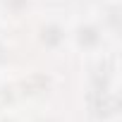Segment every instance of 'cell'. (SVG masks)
<instances>
[{"label": "cell", "instance_id": "obj_7", "mask_svg": "<svg viewBox=\"0 0 122 122\" xmlns=\"http://www.w3.org/2000/svg\"><path fill=\"white\" fill-rule=\"evenodd\" d=\"M0 122H22L15 112H7V110H3V112H0Z\"/></svg>", "mask_w": 122, "mask_h": 122}, {"label": "cell", "instance_id": "obj_1", "mask_svg": "<svg viewBox=\"0 0 122 122\" xmlns=\"http://www.w3.org/2000/svg\"><path fill=\"white\" fill-rule=\"evenodd\" d=\"M110 46L112 43L108 41V36H105L101 22L96 19V15H89V17H84L77 24L70 26V48H74L77 53H81L86 57H98Z\"/></svg>", "mask_w": 122, "mask_h": 122}, {"label": "cell", "instance_id": "obj_5", "mask_svg": "<svg viewBox=\"0 0 122 122\" xmlns=\"http://www.w3.org/2000/svg\"><path fill=\"white\" fill-rule=\"evenodd\" d=\"M34 10V0H0V12L10 19H22Z\"/></svg>", "mask_w": 122, "mask_h": 122}, {"label": "cell", "instance_id": "obj_8", "mask_svg": "<svg viewBox=\"0 0 122 122\" xmlns=\"http://www.w3.org/2000/svg\"><path fill=\"white\" fill-rule=\"evenodd\" d=\"M3 89H5V84H3V77H0V93H3Z\"/></svg>", "mask_w": 122, "mask_h": 122}, {"label": "cell", "instance_id": "obj_6", "mask_svg": "<svg viewBox=\"0 0 122 122\" xmlns=\"http://www.w3.org/2000/svg\"><path fill=\"white\" fill-rule=\"evenodd\" d=\"M34 122H62L57 115H53V112H43V115H38Z\"/></svg>", "mask_w": 122, "mask_h": 122}, {"label": "cell", "instance_id": "obj_4", "mask_svg": "<svg viewBox=\"0 0 122 122\" xmlns=\"http://www.w3.org/2000/svg\"><path fill=\"white\" fill-rule=\"evenodd\" d=\"M96 19L101 22L108 41L115 46L117 38H120V19H122V5H120V0H103V5H101Z\"/></svg>", "mask_w": 122, "mask_h": 122}, {"label": "cell", "instance_id": "obj_2", "mask_svg": "<svg viewBox=\"0 0 122 122\" xmlns=\"http://www.w3.org/2000/svg\"><path fill=\"white\" fill-rule=\"evenodd\" d=\"M36 43L41 50L57 55L70 48V24L60 17H46L36 26Z\"/></svg>", "mask_w": 122, "mask_h": 122}, {"label": "cell", "instance_id": "obj_9", "mask_svg": "<svg viewBox=\"0 0 122 122\" xmlns=\"http://www.w3.org/2000/svg\"><path fill=\"white\" fill-rule=\"evenodd\" d=\"M0 26H3V17H0Z\"/></svg>", "mask_w": 122, "mask_h": 122}, {"label": "cell", "instance_id": "obj_3", "mask_svg": "<svg viewBox=\"0 0 122 122\" xmlns=\"http://www.w3.org/2000/svg\"><path fill=\"white\" fill-rule=\"evenodd\" d=\"M53 77L46 72H29L17 81V93L29 101H43L53 91Z\"/></svg>", "mask_w": 122, "mask_h": 122}]
</instances>
